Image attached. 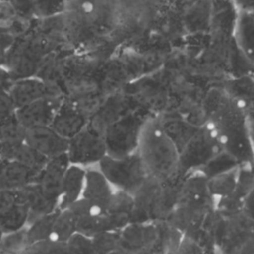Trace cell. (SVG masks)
Wrapping results in <instances>:
<instances>
[{"label":"cell","instance_id":"74e56055","mask_svg":"<svg viewBox=\"0 0 254 254\" xmlns=\"http://www.w3.org/2000/svg\"><path fill=\"white\" fill-rule=\"evenodd\" d=\"M6 59V52L0 48V66H4Z\"/></svg>","mask_w":254,"mask_h":254},{"label":"cell","instance_id":"8fae6325","mask_svg":"<svg viewBox=\"0 0 254 254\" xmlns=\"http://www.w3.org/2000/svg\"><path fill=\"white\" fill-rule=\"evenodd\" d=\"M64 96L45 97L16 109V117L26 128L50 126Z\"/></svg>","mask_w":254,"mask_h":254},{"label":"cell","instance_id":"60d3db41","mask_svg":"<svg viewBox=\"0 0 254 254\" xmlns=\"http://www.w3.org/2000/svg\"><path fill=\"white\" fill-rule=\"evenodd\" d=\"M0 1H4V2H8V0H0Z\"/></svg>","mask_w":254,"mask_h":254},{"label":"cell","instance_id":"d6986e66","mask_svg":"<svg viewBox=\"0 0 254 254\" xmlns=\"http://www.w3.org/2000/svg\"><path fill=\"white\" fill-rule=\"evenodd\" d=\"M16 196L17 200L23 201L29 206L30 217L28 224L37 217L59 208L58 203L50 200L42 192L37 182L19 190H16Z\"/></svg>","mask_w":254,"mask_h":254},{"label":"cell","instance_id":"ab89813d","mask_svg":"<svg viewBox=\"0 0 254 254\" xmlns=\"http://www.w3.org/2000/svg\"><path fill=\"white\" fill-rule=\"evenodd\" d=\"M252 167H253V169H254V160H253V163H252Z\"/></svg>","mask_w":254,"mask_h":254},{"label":"cell","instance_id":"d4e9b609","mask_svg":"<svg viewBox=\"0 0 254 254\" xmlns=\"http://www.w3.org/2000/svg\"><path fill=\"white\" fill-rule=\"evenodd\" d=\"M76 216L70 209H60L58 216L53 226L52 237L53 239L67 242V240L77 232L76 230Z\"/></svg>","mask_w":254,"mask_h":254},{"label":"cell","instance_id":"2e32d148","mask_svg":"<svg viewBox=\"0 0 254 254\" xmlns=\"http://www.w3.org/2000/svg\"><path fill=\"white\" fill-rule=\"evenodd\" d=\"M39 173L19 162L0 159V190H16L36 183Z\"/></svg>","mask_w":254,"mask_h":254},{"label":"cell","instance_id":"603a6c76","mask_svg":"<svg viewBox=\"0 0 254 254\" xmlns=\"http://www.w3.org/2000/svg\"><path fill=\"white\" fill-rule=\"evenodd\" d=\"M59 211L60 208H57L52 212L41 215L32 220L26 226V239L28 246L52 237L53 226Z\"/></svg>","mask_w":254,"mask_h":254},{"label":"cell","instance_id":"484cf974","mask_svg":"<svg viewBox=\"0 0 254 254\" xmlns=\"http://www.w3.org/2000/svg\"><path fill=\"white\" fill-rule=\"evenodd\" d=\"M165 254H217L209 250L196 237L190 234L180 235Z\"/></svg>","mask_w":254,"mask_h":254},{"label":"cell","instance_id":"1f68e13d","mask_svg":"<svg viewBox=\"0 0 254 254\" xmlns=\"http://www.w3.org/2000/svg\"><path fill=\"white\" fill-rule=\"evenodd\" d=\"M16 106L10 96L8 89L0 88V119L15 114Z\"/></svg>","mask_w":254,"mask_h":254},{"label":"cell","instance_id":"8d00e7d4","mask_svg":"<svg viewBox=\"0 0 254 254\" xmlns=\"http://www.w3.org/2000/svg\"><path fill=\"white\" fill-rule=\"evenodd\" d=\"M240 10L254 12V0H234Z\"/></svg>","mask_w":254,"mask_h":254},{"label":"cell","instance_id":"3957f363","mask_svg":"<svg viewBox=\"0 0 254 254\" xmlns=\"http://www.w3.org/2000/svg\"><path fill=\"white\" fill-rule=\"evenodd\" d=\"M174 186L149 177L133 194V224L151 225L164 221L174 203Z\"/></svg>","mask_w":254,"mask_h":254},{"label":"cell","instance_id":"5bb4252c","mask_svg":"<svg viewBox=\"0 0 254 254\" xmlns=\"http://www.w3.org/2000/svg\"><path fill=\"white\" fill-rule=\"evenodd\" d=\"M25 142L47 159L65 154L68 147V140L62 137L51 126L27 129Z\"/></svg>","mask_w":254,"mask_h":254},{"label":"cell","instance_id":"4fadbf2b","mask_svg":"<svg viewBox=\"0 0 254 254\" xmlns=\"http://www.w3.org/2000/svg\"><path fill=\"white\" fill-rule=\"evenodd\" d=\"M87 120L82 110L70 99L64 97L51 123V127L66 140L79 133L86 125Z\"/></svg>","mask_w":254,"mask_h":254},{"label":"cell","instance_id":"d6a6232c","mask_svg":"<svg viewBox=\"0 0 254 254\" xmlns=\"http://www.w3.org/2000/svg\"><path fill=\"white\" fill-rule=\"evenodd\" d=\"M242 213L254 221V185L247 190L242 199Z\"/></svg>","mask_w":254,"mask_h":254},{"label":"cell","instance_id":"277c9868","mask_svg":"<svg viewBox=\"0 0 254 254\" xmlns=\"http://www.w3.org/2000/svg\"><path fill=\"white\" fill-rule=\"evenodd\" d=\"M97 168L117 190L134 194L149 178L137 150L121 157L104 155Z\"/></svg>","mask_w":254,"mask_h":254},{"label":"cell","instance_id":"7a4b0ae2","mask_svg":"<svg viewBox=\"0 0 254 254\" xmlns=\"http://www.w3.org/2000/svg\"><path fill=\"white\" fill-rule=\"evenodd\" d=\"M137 152L149 177L175 185L182 177L180 148L159 119L151 118L141 126Z\"/></svg>","mask_w":254,"mask_h":254},{"label":"cell","instance_id":"4316f807","mask_svg":"<svg viewBox=\"0 0 254 254\" xmlns=\"http://www.w3.org/2000/svg\"><path fill=\"white\" fill-rule=\"evenodd\" d=\"M26 130L16 114L0 119V144L25 141Z\"/></svg>","mask_w":254,"mask_h":254},{"label":"cell","instance_id":"83f0119b","mask_svg":"<svg viewBox=\"0 0 254 254\" xmlns=\"http://www.w3.org/2000/svg\"><path fill=\"white\" fill-rule=\"evenodd\" d=\"M34 19H46L64 13L66 0H31Z\"/></svg>","mask_w":254,"mask_h":254},{"label":"cell","instance_id":"9c48e42d","mask_svg":"<svg viewBox=\"0 0 254 254\" xmlns=\"http://www.w3.org/2000/svg\"><path fill=\"white\" fill-rule=\"evenodd\" d=\"M8 91L16 106V109L45 97L64 96L59 87L43 80L38 76L14 80L11 83Z\"/></svg>","mask_w":254,"mask_h":254},{"label":"cell","instance_id":"f35d334b","mask_svg":"<svg viewBox=\"0 0 254 254\" xmlns=\"http://www.w3.org/2000/svg\"><path fill=\"white\" fill-rule=\"evenodd\" d=\"M3 235H4V232H3V230H2V228H1V226H0V242H1L2 238H3Z\"/></svg>","mask_w":254,"mask_h":254},{"label":"cell","instance_id":"5b68a950","mask_svg":"<svg viewBox=\"0 0 254 254\" xmlns=\"http://www.w3.org/2000/svg\"><path fill=\"white\" fill-rule=\"evenodd\" d=\"M216 245L219 254H254V221L243 213L228 218L217 215Z\"/></svg>","mask_w":254,"mask_h":254},{"label":"cell","instance_id":"44dd1931","mask_svg":"<svg viewBox=\"0 0 254 254\" xmlns=\"http://www.w3.org/2000/svg\"><path fill=\"white\" fill-rule=\"evenodd\" d=\"M239 167L235 166L207 177L208 190L214 199L229 196L236 190Z\"/></svg>","mask_w":254,"mask_h":254},{"label":"cell","instance_id":"d590c367","mask_svg":"<svg viewBox=\"0 0 254 254\" xmlns=\"http://www.w3.org/2000/svg\"><path fill=\"white\" fill-rule=\"evenodd\" d=\"M12 82L13 80L7 69L4 66H0V88L9 89Z\"/></svg>","mask_w":254,"mask_h":254},{"label":"cell","instance_id":"7402d4cb","mask_svg":"<svg viewBox=\"0 0 254 254\" xmlns=\"http://www.w3.org/2000/svg\"><path fill=\"white\" fill-rule=\"evenodd\" d=\"M30 209L27 203L16 200L6 211L0 214V226L4 232L11 233L25 228L28 225Z\"/></svg>","mask_w":254,"mask_h":254},{"label":"cell","instance_id":"30bf717a","mask_svg":"<svg viewBox=\"0 0 254 254\" xmlns=\"http://www.w3.org/2000/svg\"><path fill=\"white\" fill-rule=\"evenodd\" d=\"M115 189L98 168H87L81 197L97 213H105L115 192Z\"/></svg>","mask_w":254,"mask_h":254},{"label":"cell","instance_id":"8992f818","mask_svg":"<svg viewBox=\"0 0 254 254\" xmlns=\"http://www.w3.org/2000/svg\"><path fill=\"white\" fill-rule=\"evenodd\" d=\"M222 150L216 137L205 121L195 129L180 148V163L182 176L195 170H202Z\"/></svg>","mask_w":254,"mask_h":254},{"label":"cell","instance_id":"e575fe53","mask_svg":"<svg viewBox=\"0 0 254 254\" xmlns=\"http://www.w3.org/2000/svg\"><path fill=\"white\" fill-rule=\"evenodd\" d=\"M13 16H14V13L9 3L0 1V24H5Z\"/></svg>","mask_w":254,"mask_h":254},{"label":"cell","instance_id":"ffe728a7","mask_svg":"<svg viewBox=\"0 0 254 254\" xmlns=\"http://www.w3.org/2000/svg\"><path fill=\"white\" fill-rule=\"evenodd\" d=\"M234 36L242 52L254 59V12L239 11L235 22Z\"/></svg>","mask_w":254,"mask_h":254},{"label":"cell","instance_id":"836d02e7","mask_svg":"<svg viewBox=\"0 0 254 254\" xmlns=\"http://www.w3.org/2000/svg\"><path fill=\"white\" fill-rule=\"evenodd\" d=\"M16 200V190H0V214L6 211Z\"/></svg>","mask_w":254,"mask_h":254},{"label":"cell","instance_id":"4dcf8cb0","mask_svg":"<svg viewBox=\"0 0 254 254\" xmlns=\"http://www.w3.org/2000/svg\"><path fill=\"white\" fill-rule=\"evenodd\" d=\"M67 245L71 254H98L93 239L78 232L67 240Z\"/></svg>","mask_w":254,"mask_h":254},{"label":"cell","instance_id":"7bdbcfd3","mask_svg":"<svg viewBox=\"0 0 254 254\" xmlns=\"http://www.w3.org/2000/svg\"><path fill=\"white\" fill-rule=\"evenodd\" d=\"M253 60H254V59H253Z\"/></svg>","mask_w":254,"mask_h":254},{"label":"cell","instance_id":"b9f144b4","mask_svg":"<svg viewBox=\"0 0 254 254\" xmlns=\"http://www.w3.org/2000/svg\"><path fill=\"white\" fill-rule=\"evenodd\" d=\"M217 254H219V253H217Z\"/></svg>","mask_w":254,"mask_h":254},{"label":"cell","instance_id":"ba28073f","mask_svg":"<svg viewBox=\"0 0 254 254\" xmlns=\"http://www.w3.org/2000/svg\"><path fill=\"white\" fill-rule=\"evenodd\" d=\"M66 155L70 164L82 167L97 164L106 155L103 134L87 124L79 133L68 140Z\"/></svg>","mask_w":254,"mask_h":254},{"label":"cell","instance_id":"f1b7e54d","mask_svg":"<svg viewBox=\"0 0 254 254\" xmlns=\"http://www.w3.org/2000/svg\"><path fill=\"white\" fill-rule=\"evenodd\" d=\"M28 247L26 227L11 233H6L0 242L1 254H20Z\"/></svg>","mask_w":254,"mask_h":254},{"label":"cell","instance_id":"e0dca14e","mask_svg":"<svg viewBox=\"0 0 254 254\" xmlns=\"http://www.w3.org/2000/svg\"><path fill=\"white\" fill-rule=\"evenodd\" d=\"M0 158L19 162L38 172L49 160L25 141L0 144Z\"/></svg>","mask_w":254,"mask_h":254},{"label":"cell","instance_id":"9a60e30c","mask_svg":"<svg viewBox=\"0 0 254 254\" xmlns=\"http://www.w3.org/2000/svg\"><path fill=\"white\" fill-rule=\"evenodd\" d=\"M109 230L122 232L134 222L133 195L122 190H115L112 200L105 212Z\"/></svg>","mask_w":254,"mask_h":254},{"label":"cell","instance_id":"ac0fdd59","mask_svg":"<svg viewBox=\"0 0 254 254\" xmlns=\"http://www.w3.org/2000/svg\"><path fill=\"white\" fill-rule=\"evenodd\" d=\"M86 169L82 166L69 164L62 185L59 208L65 209L78 200L83 191Z\"/></svg>","mask_w":254,"mask_h":254},{"label":"cell","instance_id":"7c38bea8","mask_svg":"<svg viewBox=\"0 0 254 254\" xmlns=\"http://www.w3.org/2000/svg\"><path fill=\"white\" fill-rule=\"evenodd\" d=\"M70 162L66 153L51 158L40 171L37 184L42 192L53 202L58 203L64 174Z\"/></svg>","mask_w":254,"mask_h":254},{"label":"cell","instance_id":"6da1fadb","mask_svg":"<svg viewBox=\"0 0 254 254\" xmlns=\"http://www.w3.org/2000/svg\"><path fill=\"white\" fill-rule=\"evenodd\" d=\"M247 110L225 91H212L205 104V122L222 150L237 165H252L254 149L248 129Z\"/></svg>","mask_w":254,"mask_h":254},{"label":"cell","instance_id":"f546056e","mask_svg":"<svg viewBox=\"0 0 254 254\" xmlns=\"http://www.w3.org/2000/svg\"><path fill=\"white\" fill-rule=\"evenodd\" d=\"M26 251L30 254H71L67 242L49 238L29 245Z\"/></svg>","mask_w":254,"mask_h":254},{"label":"cell","instance_id":"52a82bcc","mask_svg":"<svg viewBox=\"0 0 254 254\" xmlns=\"http://www.w3.org/2000/svg\"><path fill=\"white\" fill-rule=\"evenodd\" d=\"M215 199L182 200L174 202L163 223L180 235L199 230L214 211Z\"/></svg>","mask_w":254,"mask_h":254},{"label":"cell","instance_id":"cb8c5ba5","mask_svg":"<svg viewBox=\"0 0 254 254\" xmlns=\"http://www.w3.org/2000/svg\"><path fill=\"white\" fill-rule=\"evenodd\" d=\"M76 230L78 233L91 238L103 232H111L105 213L99 214L94 212H88L77 217Z\"/></svg>","mask_w":254,"mask_h":254}]
</instances>
